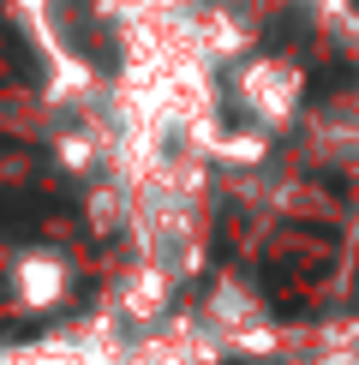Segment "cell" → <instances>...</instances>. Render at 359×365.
Wrapping results in <instances>:
<instances>
[{
    "mask_svg": "<svg viewBox=\"0 0 359 365\" xmlns=\"http://www.w3.org/2000/svg\"><path fill=\"white\" fill-rule=\"evenodd\" d=\"M359 84V66L353 60H335V66L311 72V96H335V90H353Z\"/></svg>",
    "mask_w": 359,
    "mask_h": 365,
    "instance_id": "6da1fadb",
    "label": "cell"
},
{
    "mask_svg": "<svg viewBox=\"0 0 359 365\" xmlns=\"http://www.w3.org/2000/svg\"><path fill=\"white\" fill-rule=\"evenodd\" d=\"M281 42H306V19H299V12H288V24L269 30V48H281Z\"/></svg>",
    "mask_w": 359,
    "mask_h": 365,
    "instance_id": "7a4b0ae2",
    "label": "cell"
}]
</instances>
